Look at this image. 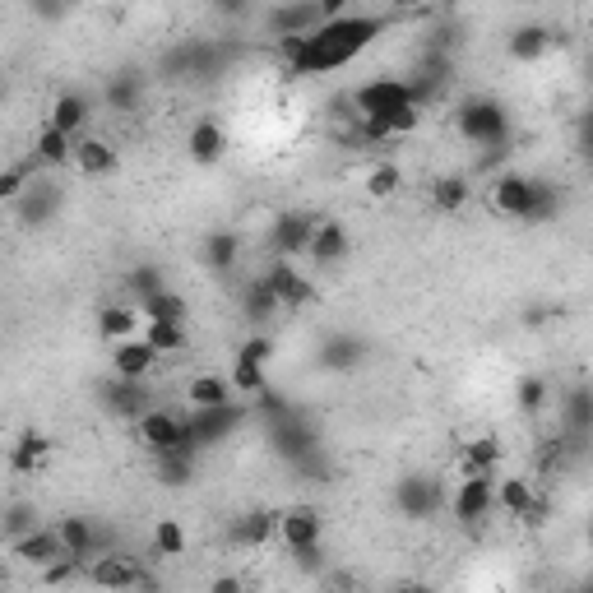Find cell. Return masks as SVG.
Returning a JSON list of instances; mask_svg holds the SVG:
<instances>
[{
	"label": "cell",
	"mask_w": 593,
	"mask_h": 593,
	"mask_svg": "<svg viewBox=\"0 0 593 593\" xmlns=\"http://www.w3.org/2000/svg\"><path fill=\"white\" fill-rule=\"evenodd\" d=\"M492 209L505 218H524L529 223V218H543L552 209V195L529 177H501L492 186Z\"/></svg>",
	"instance_id": "cell-1"
},
{
	"label": "cell",
	"mask_w": 593,
	"mask_h": 593,
	"mask_svg": "<svg viewBox=\"0 0 593 593\" xmlns=\"http://www.w3.org/2000/svg\"><path fill=\"white\" fill-rule=\"evenodd\" d=\"M139 436H144V445L158 450V455H190V450H195V441H190V431H186V417L167 413V408L139 413Z\"/></svg>",
	"instance_id": "cell-2"
},
{
	"label": "cell",
	"mask_w": 593,
	"mask_h": 593,
	"mask_svg": "<svg viewBox=\"0 0 593 593\" xmlns=\"http://www.w3.org/2000/svg\"><path fill=\"white\" fill-rule=\"evenodd\" d=\"M357 116H362L366 126H380L385 116H394L399 107H408L413 102V89L408 84H399V79H371L366 89H357Z\"/></svg>",
	"instance_id": "cell-3"
},
{
	"label": "cell",
	"mask_w": 593,
	"mask_h": 593,
	"mask_svg": "<svg viewBox=\"0 0 593 593\" xmlns=\"http://www.w3.org/2000/svg\"><path fill=\"white\" fill-rule=\"evenodd\" d=\"M265 362H269V339H246L241 343V353L237 362H232L228 371V385L237 394H265Z\"/></svg>",
	"instance_id": "cell-4"
},
{
	"label": "cell",
	"mask_w": 593,
	"mask_h": 593,
	"mask_svg": "<svg viewBox=\"0 0 593 593\" xmlns=\"http://www.w3.org/2000/svg\"><path fill=\"white\" fill-rule=\"evenodd\" d=\"M84 575H89L98 589H112V593H135L139 575H144V566L139 561H130V556H93L89 566H84Z\"/></svg>",
	"instance_id": "cell-5"
},
{
	"label": "cell",
	"mask_w": 593,
	"mask_h": 593,
	"mask_svg": "<svg viewBox=\"0 0 593 593\" xmlns=\"http://www.w3.org/2000/svg\"><path fill=\"white\" fill-rule=\"evenodd\" d=\"M158 362L163 357L153 353L149 343L139 339H121V343H112V371H116V380H135V385H144L149 380V371H158Z\"/></svg>",
	"instance_id": "cell-6"
},
{
	"label": "cell",
	"mask_w": 593,
	"mask_h": 593,
	"mask_svg": "<svg viewBox=\"0 0 593 593\" xmlns=\"http://www.w3.org/2000/svg\"><path fill=\"white\" fill-rule=\"evenodd\" d=\"M492 505H496V478H468V482H459L455 501H450V515L464 519V524H478V519L492 515Z\"/></svg>",
	"instance_id": "cell-7"
},
{
	"label": "cell",
	"mask_w": 593,
	"mask_h": 593,
	"mask_svg": "<svg viewBox=\"0 0 593 593\" xmlns=\"http://www.w3.org/2000/svg\"><path fill=\"white\" fill-rule=\"evenodd\" d=\"M311 237H316V218H306V214H283L274 223V232H269L278 260H297V255H306Z\"/></svg>",
	"instance_id": "cell-8"
},
{
	"label": "cell",
	"mask_w": 593,
	"mask_h": 593,
	"mask_svg": "<svg viewBox=\"0 0 593 593\" xmlns=\"http://www.w3.org/2000/svg\"><path fill=\"white\" fill-rule=\"evenodd\" d=\"M223 153H228V130L218 126V121H195L186 135V158L200 167H214L223 163Z\"/></svg>",
	"instance_id": "cell-9"
},
{
	"label": "cell",
	"mask_w": 593,
	"mask_h": 593,
	"mask_svg": "<svg viewBox=\"0 0 593 593\" xmlns=\"http://www.w3.org/2000/svg\"><path fill=\"white\" fill-rule=\"evenodd\" d=\"M278 538H283L292 552H311V547H320V515L311 505H297L288 515H278Z\"/></svg>",
	"instance_id": "cell-10"
},
{
	"label": "cell",
	"mask_w": 593,
	"mask_h": 593,
	"mask_svg": "<svg viewBox=\"0 0 593 593\" xmlns=\"http://www.w3.org/2000/svg\"><path fill=\"white\" fill-rule=\"evenodd\" d=\"M232 399V385L223 371H200V376L186 380V404L195 408V413H204V408H228Z\"/></svg>",
	"instance_id": "cell-11"
},
{
	"label": "cell",
	"mask_w": 593,
	"mask_h": 593,
	"mask_svg": "<svg viewBox=\"0 0 593 593\" xmlns=\"http://www.w3.org/2000/svg\"><path fill=\"white\" fill-rule=\"evenodd\" d=\"M265 283L274 288L278 306H306L311 302V283H306V274H297L292 260H278V265L265 274Z\"/></svg>",
	"instance_id": "cell-12"
},
{
	"label": "cell",
	"mask_w": 593,
	"mask_h": 593,
	"mask_svg": "<svg viewBox=\"0 0 593 593\" xmlns=\"http://www.w3.org/2000/svg\"><path fill=\"white\" fill-rule=\"evenodd\" d=\"M306 255H311L316 265H334V260H343V255H348V228H343L339 218H320Z\"/></svg>",
	"instance_id": "cell-13"
},
{
	"label": "cell",
	"mask_w": 593,
	"mask_h": 593,
	"mask_svg": "<svg viewBox=\"0 0 593 593\" xmlns=\"http://www.w3.org/2000/svg\"><path fill=\"white\" fill-rule=\"evenodd\" d=\"M70 163H75L84 177H112L116 172V149L98 135L75 139V158H70Z\"/></svg>",
	"instance_id": "cell-14"
},
{
	"label": "cell",
	"mask_w": 593,
	"mask_h": 593,
	"mask_svg": "<svg viewBox=\"0 0 593 593\" xmlns=\"http://www.w3.org/2000/svg\"><path fill=\"white\" fill-rule=\"evenodd\" d=\"M459 130H464L468 139H478V144H492V139H501L505 121H501V112H496L492 102H473V107L459 112Z\"/></svg>",
	"instance_id": "cell-15"
},
{
	"label": "cell",
	"mask_w": 593,
	"mask_h": 593,
	"mask_svg": "<svg viewBox=\"0 0 593 593\" xmlns=\"http://www.w3.org/2000/svg\"><path fill=\"white\" fill-rule=\"evenodd\" d=\"M14 556L24 561V566H33V570H47L56 556H65L61 552V538H56V529H38V533H28V538H19L14 543Z\"/></svg>",
	"instance_id": "cell-16"
},
{
	"label": "cell",
	"mask_w": 593,
	"mask_h": 593,
	"mask_svg": "<svg viewBox=\"0 0 593 593\" xmlns=\"http://www.w3.org/2000/svg\"><path fill=\"white\" fill-rule=\"evenodd\" d=\"M47 126H56L61 135H70V139H75L79 130L89 126V98H79V93H61V98L51 102Z\"/></svg>",
	"instance_id": "cell-17"
},
{
	"label": "cell",
	"mask_w": 593,
	"mask_h": 593,
	"mask_svg": "<svg viewBox=\"0 0 593 593\" xmlns=\"http://www.w3.org/2000/svg\"><path fill=\"white\" fill-rule=\"evenodd\" d=\"M70 158H75V139L61 135L56 126H42L33 135V163L38 167H65Z\"/></svg>",
	"instance_id": "cell-18"
},
{
	"label": "cell",
	"mask_w": 593,
	"mask_h": 593,
	"mask_svg": "<svg viewBox=\"0 0 593 593\" xmlns=\"http://www.w3.org/2000/svg\"><path fill=\"white\" fill-rule=\"evenodd\" d=\"M139 316L144 320H172V325H186V297L167 288H153V292H139Z\"/></svg>",
	"instance_id": "cell-19"
},
{
	"label": "cell",
	"mask_w": 593,
	"mask_h": 593,
	"mask_svg": "<svg viewBox=\"0 0 593 593\" xmlns=\"http://www.w3.org/2000/svg\"><path fill=\"white\" fill-rule=\"evenodd\" d=\"M144 316H139V306H107L98 316V334L107 343H121V339H135Z\"/></svg>",
	"instance_id": "cell-20"
},
{
	"label": "cell",
	"mask_w": 593,
	"mask_h": 593,
	"mask_svg": "<svg viewBox=\"0 0 593 593\" xmlns=\"http://www.w3.org/2000/svg\"><path fill=\"white\" fill-rule=\"evenodd\" d=\"M47 455H51L47 436H42V431H24V436H19V445L10 450V468L28 478V473H38V468L47 464Z\"/></svg>",
	"instance_id": "cell-21"
},
{
	"label": "cell",
	"mask_w": 593,
	"mask_h": 593,
	"mask_svg": "<svg viewBox=\"0 0 593 593\" xmlns=\"http://www.w3.org/2000/svg\"><path fill=\"white\" fill-rule=\"evenodd\" d=\"M139 339L149 343L158 357H172L186 348V325H172V320H144L139 325Z\"/></svg>",
	"instance_id": "cell-22"
},
{
	"label": "cell",
	"mask_w": 593,
	"mask_h": 593,
	"mask_svg": "<svg viewBox=\"0 0 593 593\" xmlns=\"http://www.w3.org/2000/svg\"><path fill=\"white\" fill-rule=\"evenodd\" d=\"M496 505H501L505 515L529 519V515H533V505H538V496H533V482H524V478H505V482H496Z\"/></svg>",
	"instance_id": "cell-23"
},
{
	"label": "cell",
	"mask_w": 593,
	"mask_h": 593,
	"mask_svg": "<svg viewBox=\"0 0 593 593\" xmlns=\"http://www.w3.org/2000/svg\"><path fill=\"white\" fill-rule=\"evenodd\" d=\"M56 538H61V552L65 556L93 561V524H89V519H79V515L61 519V524H56Z\"/></svg>",
	"instance_id": "cell-24"
},
{
	"label": "cell",
	"mask_w": 593,
	"mask_h": 593,
	"mask_svg": "<svg viewBox=\"0 0 593 593\" xmlns=\"http://www.w3.org/2000/svg\"><path fill=\"white\" fill-rule=\"evenodd\" d=\"M274 533H278V515H274V510H251V515L237 519L232 538H237L241 547H265Z\"/></svg>",
	"instance_id": "cell-25"
},
{
	"label": "cell",
	"mask_w": 593,
	"mask_h": 593,
	"mask_svg": "<svg viewBox=\"0 0 593 593\" xmlns=\"http://www.w3.org/2000/svg\"><path fill=\"white\" fill-rule=\"evenodd\" d=\"M399 505H404L408 515H431V510L441 505V492H436L427 478H408L404 487H399Z\"/></svg>",
	"instance_id": "cell-26"
},
{
	"label": "cell",
	"mask_w": 593,
	"mask_h": 593,
	"mask_svg": "<svg viewBox=\"0 0 593 593\" xmlns=\"http://www.w3.org/2000/svg\"><path fill=\"white\" fill-rule=\"evenodd\" d=\"M0 529H5V538L10 543H19V538H28V533H38V505L33 501H14L10 510H5V519H0Z\"/></svg>",
	"instance_id": "cell-27"
},
{
	"label": "cell",
	"mask_w": 593,
	"mask_h": 593,
	"mask_svg": "<svg viewBox=\"0 0 593 593\" xmlns=\"http://www.w3.org/2000/svg\"><path fill=\"white\" fill-rule=\"evenodd\" d=\"M153 552L158 556H181L186 552V524L181 519H153Z\"/></svg>",
	"instance_id": "cell-28"
},
{
	"label": "cell",
	"mask_w": 593,
	"mask_h": 593,
	"mask_svg": "<svg viewBox=\"0 0 593 593\" xmlns=\"http://www.w3.org/2000/svg\"><path fill=\"white\" fill-rule=\"evenodd\" d=\"M399 186H404V172H399V167L371 163V172H366V195H371V200H390Z\"/></svg>",
	"instance_id": "cell-29"
},
{
	"label": "cell",
	"mask_w": 593,
	"mask_h": 593,
	"mask_svg": "<svg viewBox=\"0 0 593 593\" xmlns=\"http://www.w3.org/2000/svg\"><path fill=\"white\" fill-rule=\"evenodd\" d=\"M84 566H89V561H79V556H56V561H51L47 570H38V575H42L47 589H61V584H75L79 575H84Z\"/></svg>",
	"instance_id": "cell-30"
},
{
	"label": "cell",
	"mask_w": 593,
	"mask_h": 593,
	"mask_svg": "<svg viewBox=\"0 0 593 593\" xmlns=\"http://www.w3.org/2000/svg\"><path fill=\"white\" fill-rule=\"evenodd\" d=\"M547 47H552L547 28H519L515 38H510V56H519V61H533V56H543Z\"/></svg>",
	"instance_id": "cell-31"
},
{
	"label": "cell",
	"mask_w": 593,
	"mask_h": 593,
	"mask_svg": "<svg viewBox=\"0 0 593 593\" xmlns=\"http://www.w3.org/2000/svg\"><path fill=\"white\" fill-rule=\"evenodd\" d=\"M431 200H436V209H445V214H459V209L468 204V186L459 177L436 181V186H431Z\"/></svg>",
	"instance_id": "cell-32"
},
{
	"label": "cell",
	"mask_w": 593,
	"mask_h": 593,
	"mask_svg": "<svg viewBox=\"0 0 593 593\" xmlns=\"http://www.w3.org/2000/svg\"><path fill=\"white\" fill-rule=\"evenodd\" d=\"M204 255H209V265L214 269H232V260H237V237H209V246H204Z\"/></svg>",
	"instance_id": "cell-33"
},
{
	"label": "cell",
	"mask_w": 593,
	"mask_h": 593,
	"mask_svg": "<svg viewBox=\"0 0 593 593\" xmlns=\"http://www.w3.org/2000/svg\"><path fill=\"white\" fill-rule=\"evenodd\" d=\"M246 311H251V316H274V311H278V297H274V288H269L265 278H260V283L251 288V302H246Z\"/></svg>",
	"instance_id": "cell-34"
},
{
	"label": "cell",
	"mask_w": 593,
	"mask_h": 593,
	"mask_svg": "<svg viewBox=\"0 0 593 593\" xmlns=\"http://www.w3.org/2000/svg\"><path fill=\"white\" fill-rule=\"evenodd\" d=\"M519 404L529 408V413H538V408L547 404V385L538 376H529V380H519Z\"/></svg>",
	"instance_id": "cell-35"
},
{
	"label": "cell",
	"mask_w": 593,
	"mask_h": 593,
	"mask_svg": "<svg viewBox=\"0 0 593 593\" xmlns=\"http://www.w3.org/2000/svg\"><path fill=\"white\" fill-rule=\"evenodd\" d=\"M28 190V172L24 167H10V172H0V200H19Z\"/></svg>",
	"instance_id": "cell-36"
},
{
	"label": "cell",
	"mask_w": 593,
	"mask_h": 593,
	"mask_svg": "<svg viewBox=\"0 0 593 593\" xmlns=\"http://www.w3.org/2000/svg\"><path fill=\"white\" fill-rule=\"evenodd\" d=\"M204 593H241V580H232V575H223V580H214Z\"/></svg>",
	"instance_id": "cell-37"
},
{
	"label": "cell",
	"mask_w": 593,
	"mask_h": 593,
	"mask_svg": "<svg viewBox=\"0 0 593 593\" xmlns=\"http://www.w3.org/2000/svg\"><path fill=\"white\" fill-rule=\"evenodd\" d=\"M390 593H427V589H422V584H394Z\"/></svg>",
	"instance_id": "cell-38"
}]
</instances>
